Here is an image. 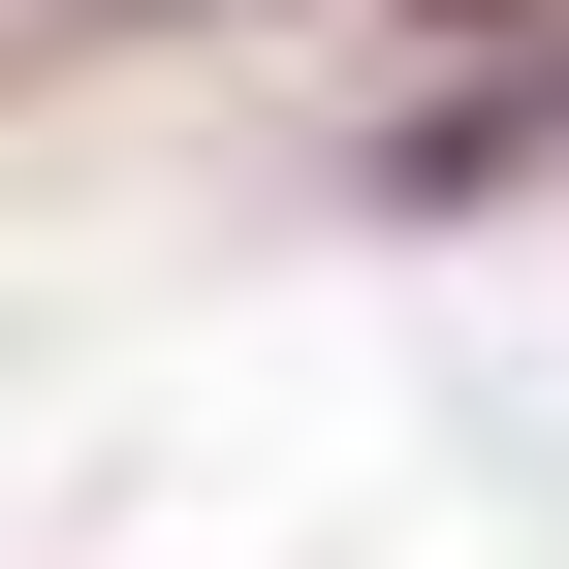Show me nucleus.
Listing matches in <instances>:
<instances>
[{
  "instance_id": "obj_2",
  "label": "nucleus",
  "mask_w": 569,
  "mask_h": 569,
  "mask_svg": "<svg viewBox=\"0 0 569 569\" xmlns=\"http://www.w3.org/2000/svg\"><path fill=\"white\" fill-rule=\"evenodd\" d=\"M380 63H507V32H569V0H348Z\"/></svg>"
},
{
  "instance_id": "obj_1",
  "label": "nucleus",
  "mask_w": 569,
  "mask_h": 569,
  "mask_svg": "<svg viewBox=\"0 0 569 569\" xmlns=\"http://www.w3.org/2000/svg\"><path fill=\"white\" fill-rule=\"evenodd\" d=\"M190 32H348V0H0V63H190Z\"/></svg>"
}]
</instances>
